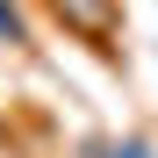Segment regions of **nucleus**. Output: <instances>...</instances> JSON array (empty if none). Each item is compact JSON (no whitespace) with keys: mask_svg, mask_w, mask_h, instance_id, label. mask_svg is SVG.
<instances>
[{"mask_svg":"<svg viewBox=\"0 0 158 158\" xmlns=\"http://www.w3.org/2000/svg\"><path fill=\"white\" fill-rule=\"evenodd\" d=\"M58 15L79 22L86 36H108V0H58Z\"/></svg>","mask_w":158,"mask_h":158,"instance_id":"1","label":"nucleus"},{"mask_svg":"<svg viewBox=\"0 0 158 158\" xmlns=\"http://www.w3.org/2000/svg\"><path fill=\"white\" fill-rule=\"evenodd\" d=\"M115 158H151V151H144V144H122V151H115Z\"/></svg>","mask_w":158,"mask_h":158,"instance_id":"2","label":"nucleus"}]
</instances>
